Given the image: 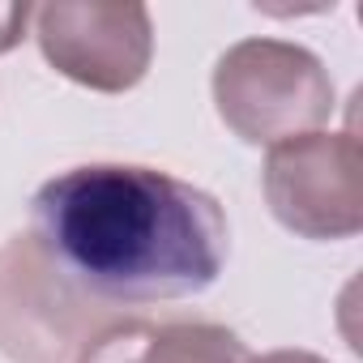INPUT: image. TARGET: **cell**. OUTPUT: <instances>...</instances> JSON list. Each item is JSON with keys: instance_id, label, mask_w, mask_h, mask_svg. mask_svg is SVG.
I'll return each instance as SVG.
<instances>
[{"instance_id": "obj_1", "label": "cell", "mask_w": 363, "mask_h": 363, "mask_svg": "<svg viewBox=\"0 0 363 363\" xmlns=\"http://www.w3.org/2000/svg\"><path fill=\"white\" fill-rule=\"evenodd\" d=\"M30 231L116 312L210 291L231 248L227 214L206 189L137 162H90L48 179L30 201Z\"/></svg>"}, {"instance_id": "obj_2", "label": "cell", "mask_w": 363, "mask_h": 363, "mask_svg": "<svg viewBox=\"0 0 363 363\" xmlns=\"http://www.w3.org/2000/svg\"><path fill=\"white\" fill-rule=\"evenodd\" d=\"M214 107L248 145L320 133L333 116V82L316 52L286 39H240L214 65Z\"/></svg>"}, {"instance_id": "obj_3", "label": "cell", "mask_w": 363, "mask_h": 363, "mask_svg": "<svg viewBox=\"0 0 363 363\" xmlns=\"http://www.w3.org/2000/svg\"><path fill=\"white\" fill-rule=\"evenodd\" d=\"M124 312L86 295L35 240L0 244V354L13 363H73L82 346Z\"/></svg>"}, {"instance_id": "obj_4", "label": "cell", "mask_w": 363, "mask_h": 363, "mask_svg": "<svg viewBox=\"0 0 363 363\" xmlns=\"http://www.w3.org/2000/svg\"><path fill=\"white\" fill-rule=\"evenodd\" d=\"M274 218L303 240H350L363 227V154L354 133H299L265 154Z\"/></svg>"}, {"instance_id": "obj_5", "label": "cell", "mask_w": 363, "mask_h": 363, "mask_svg": "<svg viewBox=\"0 0 363 363\" xmlns=\"http://www.w3.org/2000/svg\"><path fill=\"white\" fill-rule=\"evenodd\" d=\"M35 39L60 77L99 94L133 90L154 56V22L137 0H52L35 9Z\"/></svg>"}, {"instance_id": "obj_6", "label": "cell", "mask_w": 363, "mask_h": 363, "mask_svg": "<svg viewBox=\"0 0 363 363\" xmlns=\"http://www.w3.org/2000/svg\"><path fill=\"white\" fill-rule=\"evenodd\" d=\"M248 346L235 329L214 320H167L154 325L141 363H248Z\"/></svg>"}, {"instance_id": "obj_7", "label": "cell", "mask_w": 363, "mask_h": 363, "mask_svg": "<svg viewBox=\"0 0 363 363\" xmlns=\"http://www.w3.org/2000/svg\"><path fill=\"white\" fill-rule=\"evenodd\" d=\"M154 325L141 320V316H120L116 325H107L103 333H94L82 354L73 363H141L145 354V342H150Z\"/></svg>"}, {"instance_id": "obj_8", "label": "cell", "mask_w": 363, "mask_h": 363, "mask_svg": "<svg viewBox=\"0 0 363 363\" xmlns=\"http://www.w3.org/2000/svg\"><path fill=\"white\" fill-rule=\"evenodd\" d=\"M30 22H35V5H0V52L18 48Z\"/></svg>"}, {"instance_id": "obj_9", "label": "cell", "mask_w": 363, "mask_h": 363, "mask_svg": "<svg viewBox=\"0 0 363 363\" xmlns=\"http://www.w3.org/2000/svg\"><path fill=\"white\" fill-rule=\"evenodd\" d=\"M248 363H329V359H320L312 350H269V354H257Z\"/></svg>"}]
</instances>
